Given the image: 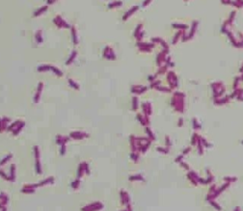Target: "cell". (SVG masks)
<instances>
[{
  "instance_id": "obj_1",
  "label": "cell",
  "mask_w": 243,
  "mask_h": 211,
  "mask_svg": "<svg viewBox=\"0 0 243 211\" xmlns=\"http://www.w3.org/2000/svg\"><path fill=\"white\" fill-rule=\"evenodd\" d=\"M23 126H24V123H23V122H22V123L18 122V123H13V124L9 127V130L13 132L14 135H18L20 132L21 131V129L23 128Z\"/></svg>"
},
{
  "instance_id": "obj_2",
  "label": "cell",
  "mask_w": 243,
  "mask_h": 211,
  "mask_svg": "<svg viewBox=\"0 0 243 211\" xmlns=\"http://www.w3.org/2000/svg\"><path fill=\"white\" fill-rule=\"evenodd\" d=\"M34 151H35V157H36V171L37 173L40 175L42 174V166H40V151H39V148L35 147L34 148Z\"/></svg>"
},
{
  "instance_id": "obj_3",
  "label": "cell",
  "mask_w": 243,
  "mask_h": 211,
  "mask_svg": "<svg viewBox=\"0 0 243 211\" xmlns=\"http://www.w3.org/2000/svg\"><path fill=\"white\" fill-rule=\"evenodd\" d=\"M70 136L72 138H74V139H76V140H81V139H83L85 137H88V134H85L82 131H74V132H72L70 134Z\"/></svg>"
},
{
  "instance_id": "obj_4",
  "label": "cell",
  "mask_w": 243,
  "mask_h": 211,
  "mask_svg": "<svg viewBox=\"0 0 243 211\" xmlns=\"http://www.w3.org/2000/svg\"><path fill=\"white\" fill-rule=\"evenodd\" d=\"M100 204L96 203V204H90L88 206H85L84 208H82V210H96V209H100Z\"/></svg>"
},
{
  "instance_id": "obj_5",
  "label": "cell",
  "mask_w": 243,
  "mask_h": 211,
  "mask_svg": "<svg viewBox=\"0 0 243 211\" xmlns=\"http://www.w3.org/2000/svg\"><path fill=\"white\" fill-rule=\"evenodd\" d=\"M68 141V137H63V136H57V144L60 145V146H64L66 145Z\"/></svg>"
},
{
  "instance_id": "obj_6",
  "label": "cell",
  "mask_w": 243,
  "mask_h": 211,
  "mask_svg": "<svg viewBox=\"0 0 243 211\" xmlns=\"http://www.w3.org/2000/svg\"><path fill=\"white\" fill-rule=\"evenodd\" d=\"M14 177H16V166L12 165L11 166V174L9 177V180L10 181H14Z\"/></svg>"
},
{
  "instance_id": "obj_7",
  "label": "cell",
  "mask_w": 243,
  "mask_h": 211,
  "mask_svg": "<svg viewBox=\"0 0 243 211\" xmlns=\"http://www.w3.org/2000/svg\"><path fill=\"white\" fill-rule=\"evenodd\" d=\"M8 123L6 122V119H1L0 120V132H3L7 128Z\"/></svg>"
},
{
  "instance_id": "obj_8",
  "label": "cell",
  "mask_w": 243,
  "mask_h": 211,
  "mask_svg": "<svg viewBox=\"0 0 243 211\" xmlns=\"http://www.w3.org/2000/svg\"><path fill=\"white\" fill-rule=\"evenodd\" d=\"M84 172H86V170H85V164L82 163V164H80V166H79V169H78V175H77L78 178H80V177H82V176H83Z\"/></svg>"
},
{
  "instance_id": "obj_9",
  "label": "cell",
  "mask_w": 243,
  "mask_h": 211,
  "mask_svg": "<svg viewBox=\"0 0 243 211\" xmlns=\"http://www.w3.org/2000/svg\"><path fill=\"white\" fill-rule=\"evenodd\" d=\"M54 182V178L53 177H48V178H46V180H44L42 183L39 184V186H44V185H46V184H51Z\"/></svg>"
},
{
  "instance_id": "obj_10",
  "label": "cell",
  "mask_w": 243,
  "mask_h": 211,
  "mask_svg": "<svg viewBox=\"0 0 243 211\" xmlns=\"http://www.w3.org/2000/svg\"><path fill=\"white\" fill-rule=\"evenodd\" d=\"M11 158H12V155H11V154H9L8 156L5 157V158H4V159H3V160H2L1 162H0V166H3L4 164H6V163H7V161H8V160H10Z\"/></svg>"
},
{
  "instance_id": "obj_11",
  "label": "cell",
  "mask_w": 243,
  "mask_h": 211,
  "mask_svg": "<svg viewBox=\"0 0 243 211\" xmlns=\"http://www.w3.org/2000/svg\"><path fill=\"white\" fill-rule=\"evenodd\" d=\"M79 184H80V181H79V178H78V179H76L74 182H72V188L77 189V188L79 187Z\"/></svg>"
}]
</instances>
